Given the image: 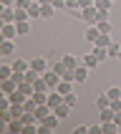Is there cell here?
<instances>
[{
	"instance_id": "cell-1",
	"label": "cell",
	"mask_w": 121,
	"mask_h": 134,
	"mask_svg": "<svg viewBox=\"0 0 121 134\" xmlns=\"http://www.w3.org/2000/svg\"><path fill=\"white\" fill-rule=\"evenodd\" d=\"M58 124H60V116H58L56 111H51L48 116H43V119H40V134L56 132V129H58Z\"/></svg>"
},
{
	"instance_id": "cell-2",
	"label": "cell",
	"mask_w": 121,
	"mask_h": 134,
	"mask_svg": "<svg viewBox=\"0 0 121 134\" xmlns=\"http://www.w3.org/2000/svg\"><path fill=\"white\" fill-rule=\"evenodd\" d=\"M83 23H88V25H96L98 23V8L96 5H91V8H83Z\"/></svg>"
},
{
	"instance_id": "cell-3",
	"label": "cell",
	"mask_w": 121,
	"mask_h": 134,
	"mask_svg": "<svg viewBox=\"0 0 121 134\" xmlns=\"http://www.w3.org/2000/svg\"><path fill=\"white\" fill-rule=\"evenodd\" d=\"M30 68H35L38 74H45V71H48V56H35V58H30Z\"/></svg>"
},
{
	"instance_id": "cell-4",
	"label": "cell",
	"mask_w": 121,
	"mask_h": 134,
	"mask_svg": "<svg viewBox=\"0 0 121 134\" xmlns=\"http://www.w3.org/2000/svg\"><path fill=\"white\" fill-rule=\"evenodd\" d=\"M0 36L5 38V41H13L18 36V25L15 23H3V28H0Z\"/></svg>"
},
{
	"instance_id": "cell-5",
	"label": "cell",
	"mask_w": 121,
	"mask_h": 134,
	"mask_svg": "<svg viewBox=\"0 0 121 134\" xmlns=\"http://www.w3.org/2000/svg\"><path fill=\"white\" fill-rule=\"evenodd\" d=\"M0 20H3V23H15V8L3 5V8H0Z\"/></svg>"
},
{
	"instance_id": "cell-6",
	"label": "cell",
	"mask_w": 121,
	"mask_h": 134,
	"mask_svg": "<svg viewBox=\"0 0 121 134\" xmlns=\"http://www.w3.org/2000/svg\"><path fill=\"white\" fill-rule=\"evenodd\" d=\"M86 79H88V66H83V63H81V66H76L73 68V81L76 83H83Z\"/></svg>"
},
{
	"instance_id": "cell-7",
	"label": "cell",
	"mask_w": 121,
	"mask_h": 134,
	"mask_svg": "<svg viewBox=\"0 0 121 134\" xmlns=\"http://www.w3.org/2000/svg\"><path fill=\"white\" fill-rule=\"evenodd\" d=\"M43 79H45V83H48L51 89H58V83H60V76L56 74L53 68H51V71H45V74H43Z\"/></svg>"
},
{
	"instance_id": "cell-8",
	"label": "cell",
	"mask_w": 121,
	"mask_h": 134,
	"mask_svg": "<svg viewBox=\"0 0 121 134\" xmlns=\"http://www.w3.org/2000/svg\"><path fill=\"white\" fill-rule=\"evenodd\" d=\"M98 36H101L98 25H88V28H86V33H83V38H86L88 43H96V41H98Z\"/></svg>"
},
{
	"instance_id": "cell-9",
	"label": "cell",
	"mask_w": 121,
	"mask_h": 134,
	"mask_svg": "<svg viewBox=\"0 0 121 134\" xmlns=\"http://www.w3.org/2000/svg\"><path fill=\"white\" fill-rule=\"evenodd\" d=\"M0 89H3V94H13V91H18V83H15L13 79H3Z\"/></svg>"
},
{
	"instance_id": "cell-10",
	"label": "cell",
	"mask_w": 121,
	"mask_h": 134,
	"mask_svg": "<svg viewBox=\"0 0 121 134\" xmlns=\"http://www.w3.org/2000/svg\"><path fill=\"white\" fill-rule=\"evenodd\" d=\"M58 104H63V94H60V91H56V94H51V91H48V106H51V109H56Z\"/></svg>"
},
{
	"instance_id": "cell-11",
	"label": "cell",
	"mask_w": 121,
	"mask_h": 134,
	"mask_svg": "<svg viewBox=\"0 0 121 134\" xmlns=\"http://www.w3.org/2000/svg\"><path fill=\"white\" fill-rule=\"evenodd\" d=\"M101 129H104V134H116V132H121V127L116 124V121H101Z\"/></svg>"
},
{
	"instance_id": "cell-12",
	"label": "cell",
	"mask_w": 121,
	"mask_h": 134,
	"mask_svg": "<svg viewBox=\"0 0 121 134\" xmlns=\"http://www.w3.org/2000/svg\"><path fill=\"white\" fill-rule=\"evenodd\" d=\"M71 109H73V106H68L66 101H63V104H58V106H56V109H53V111L58 114L60 119H66V116H71Z\"/></svg>"
},
{
	"instance_id": "cell-13",
	"label": "cell",
	"mask_w": 121,
	"mask_h": 134,
	"mask_svg": "<svg viewBox=\"0 0 121 134\" xmlns=\"http://www.w3.org/2000/svg\"><path fill=\"white\" fill-rule=\"evenodd\" d=\"M81 63H83V66H88V68H96L98 66V58L93 56V51H91V53H86V56L81 58Z\"/></svg>"
},
{
	"instance_id": "cell-14",
	"label": "cell",
	"mask_w": 121,
	"mask_h": 134,
	"mask_svg": "<svg viewBox=\"0 0 121 134\" xmlns=\"http://www.w3.org/2000/svg\"><path fill=\"white\" fill-rule=\"evenodd\" d=\"M73 83H76V81H66V79H60V83H58V89H56V91H60V94L66 96V94L73 91Z\"/></svg>"
},
{
	"instance_id": "cell-15",
	"label": "cell",
	"mask_w": 121,
	"mask_h": 134,
	"mask_svg": "<svg viewBox=\"0 0 121 134\" xmlns=\"http://www.w3.org/2000/svg\"><path fill=\"white\" fill-rule=\"evenodd\" d=\"M98 116H101V121H113L116 111H113L111 106H106V109H98Z\"/></svg>"
},
{
	"instance_id": "cell-16",
	"label": "cell",
	"mask_w": 121,
	"mask_h": 134,
	"mask_svg": "<svg viewBox=\"0 0 121 134\" xmlns=\"http://www.w3.org/2000/svg\"><path fill=\"white\" fill-rule=\"evenodd\" d=\"M30 68V61H25V58H18V61H13V71H20V74H25Z\"/></svg>"
},
{
	"instance_id": "cell-17",
	"label": "cell",
	"mask_w": 121,
	"mask_h": 134,
	"mask_svg": "<svg viewBox=\"0 0 121 134\" xmlns=\"http://www.w3.org/2000/svg\"><path fill=\"white\" fill-rule=\"evenodd\" d=\"M40 3H38V0H33V3H30V8H28V13H30V20H35V18H40Z\"/></svg>"
},
{
	"instance_id": "cell-18",
	"label": "cell",
	"mask_w": 121,
	"mask_h": 134,
	"mask_svg": "<svg viewBox=\"0 0 121 134\" xmlns=\"http://www.w3.org/2000/svg\"><path fill=\"white\" fill-rule=\"evenodd\" d=\"M13 51H15L13 41H5V38H3V43H0V56H10Z\"/></svg>"
},
{
	"instance_id": "cell-19",
	"label": "cell",
	"mask_w": 121,
	"mask_h": 134,
	"mask_svg": "<svg viewBox=\"0 0 121 134\" xmlns=\"http://www.w3.org/2000/svg\"><path fill=\"white\" fill-rule=\"evenodd\" d=\"M63 63H66V68H71V71H73L76 66H81V61L76 58V56H71V53H66V56H63Z\"/></svg>"
},
{
	"instance_id": "cell-20",
	"label": "cell",
	"mask_w": 121,
	"mask_h": 134,
	"mask_svg": "<svg viewBox=\"0 0 121 134\" xmlns=\"http://www.w3.org/2000/svg\"><path fill=\"white\" fill-rule=\"evenodd\" d=\"M93 56L98 58V63H104V61L108 58V51H106V48H101V46H93Z\"/></svg>"
},
{
	"instance_id": "cell-21",
	"label": "cell",
	"mask_w": 121,
	"mask_h": 134,
	"mask_svg": "<svg viewBox=\"0 0 121 134\" xmlns=\"http://www.w3.org/2000/svg\"><path fill=\"white\" fill-rule=\"evenodd\" d=\"M113 41H111V36H108V33H101V36H98V41L93 46H101V48H108V46H111Z\"/></svg>"
},
{
	"instance_id": "cell-22",
	"label": "cell",
	"mask_w": 121,
	"mask_h": 134,
	"mask_svg": "<svg viewBox=\"0 0 121 134\" xmlns=\"http://www.w3.org/2000/svg\"><path fill=\"white\" fill-rule=\"evenodd\" d=\"M106 106H111V96L108 94H101L96 99V109H106Z\"/></svg>"
},
{
	"instance_id": "cell-23",
	"label": "cell",
	"mask_w": 121,
	"mask_h": 134,
	"mask_svg": "<svg viewBox=\"0 0 121 134\" xmlns=\"http://www.w3.org/2000/svg\"><path fill=\"white\" fill-rule=\"evenodd\" d=\"M33 86H35V91H51V86L45 83V79H43V74L38 76L35 81H33Z\"/></svg>"
},
{
	"instance_id": "cell-24",
	"label": "cell",
	"mask_w": 121,
	"mask_h": 134,
	"mask_svg": "<svg viewBox=\"0 0 121 134\" xmlns=\"http://www.w3.org/2000/svg\"><path fill=\"white\" fill-rule=\"evenodd\" d=\"M15 25H18V36H28V33H30V20L15 23Z\"/></svg>"
},
{
	"instance_id": "cell-25",
	"label": "cell",
	"mask_w": 121,
	"mask_h": 134,
	"mask_svg": "<svg viewBox=\"0 0 121 134\" xmlns=\"http://www.w3.org/2000/svg\"><path fill=\"white\" fill-rule=\"evenodd\" d=\"M106 51H108V58H119V53H121V46H119V43H111L108 48H106Z\"/></svg>"
},
{
	"instance_id": "cell-26",
	"label": "cell",
	"mask_w": 121,
	"mask_h": 134,
	"mask_svg": "<svg viewBox=\"0 0 121 134\" xmlns=\"http://www.w3.org/2000/svg\"><path fill=\"white\" fill-rule=\"evenodd\" d=\"M10 76H13V66H0V81L10 79Z\"/></svg>"
},
{
	"instance_id": "cell-27",
	"label": "cell",
	"mask_w": 121,
	"mask_h": 134,
	"mask_svg": "<svg viewBox=\"0 0 121 134\" xmlns=\"http://www.w3.org/2000/svg\"><path fill=\"white\" fill-rule=\"evenodd\" d=\"M111 5H113V0H96L98 10H111Z\"/></svg>"
},
{
	"instance_id": "cell-28",
	"label": "cell",
	"mask_w": 121,
	"mask_h": 134,
	"mask_svg": "<svg viewBox=\"0 0 121 134\" xmlns=\"http://www.w3.org/2000/svg\"><path fill=\"white\" fill-rule=\"evenodd\" d=\"M53 13H56V8H53V5H43V8H40V18H51Z\"/></svg>"
},
{
	"instance_id": "cell-29",
	"label": "cell",
	"mask_w": 121,
	"mask_h": 134,
	"mask_svg": "<svg viewBox=\"0 0 121 134\" xmlns=\"http://www.w3.org/2000/svg\"><path fill=\"white\" fill-rule=\"evenodd\" d=\"M63 101H66L68 106H76V104H78V96H76L73 91H71V94H66V96H63Z\"/></svg>"
},
{
	"instance_id": "cell-30",
	"label": "cell",
	"mask_w": 121,
	"mask_h": 134,
	"mask_svg": "<svg viewBox=\"0 0 121 134\" xmlns=\"http://www.w3.org/2000/svg\"><path fill=\"white\" fill-rule=\"evenodd\" d=\"M96 25H98V30H101V33H111V23H108V20H98Z\"/></svg>"
},
{
	"instance_id": "cell-31",
	"label": "cell",
	"mask_w": 121,
	"mask_h": 134,
	"mask_svg": "<svg viewBox=\"0 0 121 134\" xmlns=\"http://www.w3.org/2000/svg\"><path fill=\"white\" fill-rule=\"evenodd\" d=\"M106 94H108L111 99H121V89H119V86H111V89L106 91Z\"/></svg>"
},
{
	"instance_id": "cell-32",
	"label": "cell",
	"mask_w": 121,
	"mask_h": 134,
	"mask_svg": "<svg viewBox=\"0 0 121 134\" xmlns=\"http://www.w3.org/2000/svg\"><path fill=\"white\" fill-rule=\"evenodd\" d=\"M78 0H66V10H78Z\"/></svg>"
},
{
	"instance_id": "cell-33",
	"label": "cell",
	"mask_w": 121,
	"mask_h": 134,
	"mask_svg": "<svg viewBox=\"0 0 121 134\" xmlns=\"http://www.w3.org/2000/svg\"><path fill=\"white\" fill-rule=\"evenodd\" d=\"M30 3H33V0H18V3H15V8H23V10H28Z\"/></svg>"
},
{
	"instance_id": "cell-34",
	"label": "cell",
	"mask_w": 121,
	"mask_h": 134,
	"mask_svg": "<svg viewBox=\"0 0 121 134\" xmlns=\"http://www.w3.org/2000/svg\"><path fill=\"white\" fill-rule=\"evenodd\" d=\"M73 132H76V134H88V132H91V129H88V127H86V124H78V127H76V129H73Z\"/></svg>"
},
{
	"instance_id": "cell-35",
	"label": "cell",
	"mask_w": 121,
	"mask_h": 134,
	"mask_svg": "<svg viewBox=\"0 0 121 134\" xmlns=\"http://www.w3.org/2000/svg\"><path fill=\"white\" fill-rule=\"evenodd\" d=\"M53 8L56 10H66V0H53Z\"/></svg>"
},
{
	"instance_id": "cell-36",
	"label": "cell",
	"mask_w": 121,
	"mask_h": 134,
	"mask_svg": "<svg viewBox=\"0 0 121 134\" xmlns=\"http://www.w3.org/2000/svg\"><path fill=\"white\" fill-rule=\"evenodd\" d=\"M78 5H81V10H83V8H91V5H96V0H78Z\"/></svg>"
},
{
	"instance_id": "cell-37",
	"label": "cell",
	"mask_w": 121,
	"mask_h": 134,
	"mask_svg": "<svg viewBox=\"0 0 121 134\" xmlns=\"http://www.w3.org/2000/svg\"><path fill=\"white\" fill-rule=\"evenodd\" d=\"M91 134H104V129H101V124H91Z\"/></svg>"
},
{
	"instance_id": "cell-38",
	"label": "cell",
	"mask_w": 121,
	"mask_h": 134,
	"mask_svg": "<svg viewBox=\"0 0 121 134\" xmlns=\"http://www.w3.org/2000/svg\"><path fill=\"white\" fill-rule=\"evenodd\" d=\"M15 3L18 0H0V5H10V8H15Z\"/></svg>"
},
{
	"instance_id": "cell-39",
	"label": "cell",
	"mask_w": 121,
	"mask_h": 134,
	"mask_svg": "<svg viewBox=\"0 0 121 134\" xmlns=\"http://www.w3.org/2000/svg\"><path fill=\"white\" fill-rule=\"evenodd\" d=\"M40 5H53V0H38Z\"/></svg>"
},
{
	"instance_id": "cell-40",
	"label": "cell",
	"mask_w": 121,
	"mask_h": 134,
	"mask_svg": "<svg viewBox=\"0 0 121 134\" xmlns=\"http://www.w3.org/2000/svg\"><path fill=\"white\" fill-rule=\"evenodd\" d=\"M119 61H121V53H119Z\"/></svg>"
},
{
	"instance_id": "cell-41",
	"label": "cell",
	"mask_w": 121,
	"mask_h": 134,
	"mask_svg": "<svg viewBox=\"0 0 121 134\" xmlns=\"http://www.w3.org/2000/svg\"><path fill=\"white\" fill-rule=\"evenodd\" d=\"M113 3H116V0H113Z\"/></svg>"
}]
</instances>
